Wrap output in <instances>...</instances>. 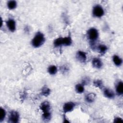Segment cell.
I'll return each instance as SVG.
<instances>
[{
	"label": "cell",
	"mask_w": 123,
	"mask_h": 123,
	"mask_svg": "<svg viewBox=\"0 0 123 123\" xmlns=\"http://www.w3.org/2000/svg\"><path fill=\"white\" fill-rule=\"evenodd\" d=\"M45 41V38L44 35L42 33L38 32L32 40V45L35 48H38L44 44Z\"/></svg>",
	"instance_id": "obj_1"
},
{
	"label": "cell",
	"mask_w": 123,
	"mask_h": 123,
	"mask_svg": "<svg viewBox=\"0 0 123 123\" xmlns=\"http://www.w3.org/2000/svg\"><path fill=\"white\" fill-rule=\"evenodd\" d=\"M87 38L91 41L94 42L96 41L98 37V30L94 28H91L89 29L87 32Z\"/></svg>",
	"instance_id": "obj_2"
},
{
	"label": "cell",
	"mask_w": 123,
	"mask_h": 123,
	"mask_svg": "<svg viewBox=\"0 0 123 123\" xmlns=\"http://www.w3.org/2000/svg\"><path fill=\"white\" fill-rule=\"evenodd\" d=\"M92 14L94 17L100 18L104 14V11L100 5H97L93 7Z\"/></svg>",
	"instance_id": "obj_3"
},
{
	"label": "cell",
	"mask_w": 123,
	"mask_h": 123,
	"mask_svg": "<svg viewBox=\"0 0 123 123\" xmlns=\"http://www.w3.org/2000/svg\"><path fill=\"white\" fill-rule=\"evenodd\" d=\"M19 114L16 111H11L9 116L8 122L9 123H17L19 122Z\"/></svg>",
	"instance_id": "obj_4"
},
{
	"label": "cell",
	"mask_w": 123,
	"mask_h": 123,
	"mask_svg": "<svg viewBox=\"0 0 123 123\" xmlns=\"http://www.w3.org/2000/svg\"><path fill=\"white\" fill-rule=\"evenodd\" d=\"M40 109L43 111V113L50 112V105L48 101H44L42 102L40 105Z\"/></svg>",
	"instance_id": "obj_5"
},
{
	"label": "cell",
	"mask_w": 123,
	"mask_h": 123,
	"mask_svg": "<svg viewBox=\"0 0 123 123\" xmlns=\"http://www.w3.org/2000/svg\"><path fill=\"white\" fill-rule=\"evenodd\" d=\"M75 104L72 102H68L65 103L63 106V110L64 112L72 111L75 107Z\"/></svg>",
	"instance_id": "obj_6"
},
{
	"label": "cell",
	"mask_w": 123,
	"mask_h": 123,
	"mask_svg": "<svg viewBox=\"0 0 123 123\" xmlns=\"http://www.w3.org/2000/svg\"><path fill=\"white\" fill-rule=\"evenodd\" d=\"M6 25L9 30L11 32H14L16 29V23L12 19H9L6 22Z\"/></svg>",
	"instance_id": "obj_7"
},
{
	"label": "cell",
	"mask_w": 123,
	"mask_h": 123,
	"mask_svg": "<svg viewBox=\"0 0 123 123\" xmlns=\"http://www.w3.org/2000/svg\"><path fill=\"white\" fill-rule=\"evenodd\" d=\"M77 59L81 62H85L86 60V53L82 51H78L76 55Z\"/></svg>",
	"instance_id": "obj_8"
},
{
	"label": "cell",
	"mask_w": 123,
	"mask_h": 123,
	"mask_svg": "<svg viewBox=\"0 0 123 123\" xmlns=\"http://www.w3.org/2000/svg\"><path fill=\"white\" fill-rule=\"evenodd\" d=\"M92 64L93 66L97 69H100L103 65L101 61L98 58H95L93 59Z\"/></svg>",
	"instance_id": "obj_9"
},
{
	"label": "cell",
	"mask_w": 123,
	"mask_h": 123,
	"mask_svg": "<svg viewBox=\"0 0 123 123\" xmlns=\"http://www.w3.org/2000/svg\"><path fill=\"white\" fill-rule=\"evenodd\" d=\"M104 96L109 98H113L114 97V92L109 88H105L104 90Z\"/></svg>",
	"instance_id": "obj_10"
},
{
	"label": "cell",
	"mask_w": 123,
	"mask_h": 123,
	"mask_svg": "<svg viewBox=\"0 0 123 123\" xmlns=\"http://www.w3.org/2000/svg\"><path fill=\"white\" fill-rule=\"evenodd\" d=\"M96 95L93 93H89L86 96V100L88 103H92L95 100L96 98Z\"/></svg>",
	"instance_id": "obj_11"
},
{
	"label": "cell",
	"mask_w": 123,
	"mask_h": 123,
	"mask_svg": "<svg viewBox=\"0 0 123 123\" xmlns=\"http://www.w3.org/2000/svg\"><path fill=\"white\" fill-rule=\"evenodd\" d=\"M116 92L118 95H122L123 94V83L122 81L118 83L116 86Z\"/></svg>",
	"instance_id": "obj_12"
},
{
	"label": "cell",
	"mask_w": 123,
	"mask_h": 123,
	"mask_svg": "<svg viewBox=\"0 0 123 123\" xmlns=\"http://www.w3.org/2000/svg\"><path fill=\"white\" fill-rule=\"evenodd\" d=\"M113 62L114 64L117 66H120L122 64V60L117 55H114L113 57Z\"/></svg>",
	"instance_id": "obj_13"
},
{
	"label": "cell",
	"mask_w": 123,
	"mask_h": 123,
	"mask_svg": "<svg viewBox=\"0 0 123 123\" xmlns=\"http://www.w3.org/2000/svg\"><path fill=\"white\" fill-rule=\"evenodd\" d=\"M72 39L70 36L62 37V45L65 46H70L72 44Z\"/></svg>",
	"instance_id": "obj_14"
},
{
	"label": "cell",
	"mask_w": 123,
	"mask_h": 123,
	"mask_svg": "<svg viewBox=\"0 0 123 123\" xmlns=\"http://www.w3.org/2000/svg\"><path fill=\"white\" fill-rule=\"evenodd\" d=\"M50 90L48 87H47V86H44L42 87L41 91V93L42 95L45 97H47L50 94Z\"/></svg>",
	"instance_id": "obj_15"
},
{
	"label": "cell",
	"mask_w": 123,
	"mask_h": 123,
	"mask_svg": "<svg viewBox=\"0 0 123 123\" xmlns=\"http://www.w3.org/2000/svg\"><path fill=\"white\" fill-rule=\"evenodd\" d=\"M17 3L15 0H10L7 3V7L10 10H13L16 7Z\"/></svg>",
	"instance_id": "obj_16"
},
{
	"label": "cell",
	"mask_w": 123,
	"mask_h": 123,
	"mask_svg": "<svg viewBox=\"0 0 123 123\" xmlns=\"http://www.w3.org/2000/svg\"><path fill=\"white\" fill-rule=\"evenodd\" d=\"M98 49L101 54H104L108 50V48L104 45H100L98 46Z\"/></svg>",
	"instance_id": "obj_17"
},
{
	"label": "cell",
	"mask_w": 123,
	"mask_h": 123,
	"mask_svg": "<svg viewBox=\"0 0 123 123\" xmlns=\"http://www.w3.org/2000/svg\"><path fill=\"white\" fill-rule=\"evenodd\" d=\"M48 71L50 74L54 75L56 74L57 72V68L55 65H51L48 68Z\"/></svg>",
	"instance_id": "obj_18"
},
{
	"label": "cell",
	"mask_w": 123,
	"mask_h": 123,
	"mask_svg": "<svg viewBox=\"0 0 123 123\" xmlns=\"http://www.w3.org/2000/svg\"><path fill=\"white\" fill-rule=\"evenodd\" d=\"M55 47H58L62 45V37H59L56 38L53 42Z\"/></svg>",
	"instance_id": "obj_19"
},
{
	"label": "cell",
	"mask_w": 123,
	"mask_h": 123,
	"mask_svg": "<svg viewBox=\"0 0 123 123\" xmlns=\"http://www.w3.org/2000/svg\"><path fill=\"white\" fill-rule=\"evenodd\" d=\"M75 90L78 93H82L84 91V87L82 84H78L75 86Z\"/></svg>",
	"instance_id": "obj_20"
},
{
	"label": "cell",
	"mask_w": 123,
	"mask_h": 123,
	"mask_svg": "<svg viewBox=\"0 0 123 123\" xmlns=\"http://www.w3.org/2000/svg\"><path fill=\"white\" fill-rule=\"evenodd\" d=\"M93 85L95 87H98L99 88L101 89L103 87V83L100 80H95L93 82Z\"/></svg>",
	"instance_id": "obj_21"
},
{
	"label": "cell",
	"mask_w": 123,
	"mask_h": 123,
	"mask_svg": "<svg viewBox=\"0 0 123 123\" xmlns=\"http://www.w3.org/2000/svg\"><path fill=\"white\" fill-rule=\"evenodd\" d=\"M0 122H1L5 118V116H6V112H5V111L4 109H2V108H0Z\"/></svg>",
	"instance_id": "obj_22"
},
{
	"label": "cell",
	"mask_w": 123,
	"mask_h": 123,
	"mask_svg": "<svg viewBox=\"0 0 123 123\" xmlns=\"http://www.w3.org/2000/svg\"><path fill=\"white\" fill-rule=\"evenodd\" d=\"M89 79L87 77H85L82 80V85L83 86L87 85L88 83H89Z\"/></svg>",
	"instance_id": "obj_23"
},
{
	"label": "cell",
	"mask_w": 123,
	"mask_h": 123,
	"mask_svg": "<svg viewBox=\"0 0 123 123\" xmlns=\"http://www.w3.org/2000/svg\"><path fill=\"white\" fill-rule=\"evenodd\" d=\"M123 120L120 117H116L114 119V123H123Z\"/></svg>",
	"instance_id": "obj_24"
},
{
	"label": "cell",
	"mask_w": 123,
	"mask_h": 123,
	"mask_svg": "<svg viewBox=\"0 0 123 123\" xmlns=\"http://www.w3.org/2000/svg\"><path fill=\"white\" fill-rule=\"evenodd\" d=\"M63 123H70V122L66 118L65 115L63 116Z\"/></svg>",
	"instance_id": "obj_25"
},
{
	"label": "cell",
	"mask_w": 123,
	"mask_h": 123,
	"mask_svg": "<svg viewBox=\"0 0 123 123\" xmlns=\"http://www.w3.org/2000/svg\"><path fill=\"white\" fill-rule=\"evenodd\" d=\"M2 19L1 18V26H2Z\"/></svg>",
	"instance_id": "obj_26"
}]
</instances>
